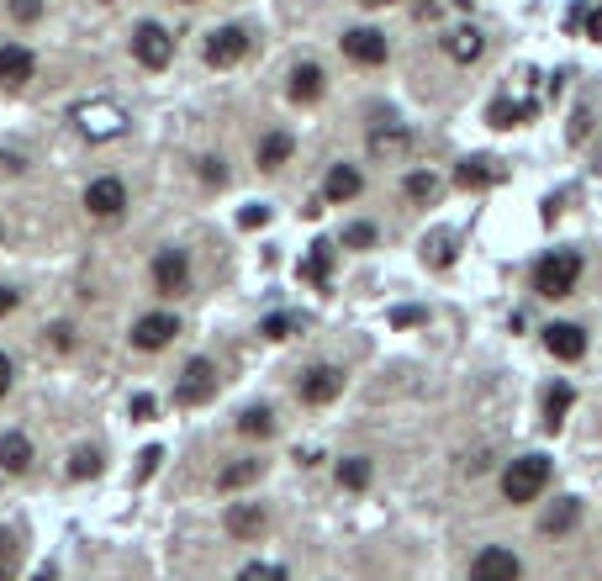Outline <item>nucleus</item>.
<instances>
[{"mask_svg": "<svg viewBox=\"0 0 602 581\" xmlns=\"http://www.w3.org/2000/svg\"><path fill=\"white\" fill-rule=\"evenodd\" d=\"M576 280H581V254L576 249H555V254H544L539 265H534V291L550 296V302L571 296Z\"/></svg>", "mask_w": 602, "mask_h": 581, "instance_id": "obj_1", "label": "nucleus"}, {"mask_svg": "<svg viewBox=\"0 0 602 581\" xmlns=\"http://www.w3.org/2000/svg\"><path fill=\"white\" fill-rule=\"evenodd\" d=\"M544 486H550V460H544V455H518L502 471V497L507 502H534Z\"/></svg>", "mask_w": 602, "mask_h": 581, "instance_id": "obj_2", "label": "nucleus"}, {"mask_svg": "<svg viewBox=\"0 0 602 581\" xmlns=\"http://www.w3.org/2000/svg\"><path fill=\"white\" fill-rule=\"evenodd\" d=\"M74 127H80L90 143H111V138L127 133V111L117 101H85V106H74Z\"/></svg>", "mask_w": 602, "mask_h": 581, "instance_id": "obj_3", "label": "nucleus"}, {"mask_svg": "<svg viewBox=\"0 0 602 581\" xmlns=\"http://www.w3.org/2000/svg\"><path fill=\"white\" fill-rule=\"evenodd\" d=\"M296 397L307 402V407H328V402H338V397H344V370H338V365H312L307 376L296 381Z\"/></svg>", "mask_w": 602, "mask_h": 581, "instance_id": "obj_4", "label": "nucleus"}, {"mask_svg": "<svg viewBox=\"0 0 602 581\" xmlns=\"http://www.w3.org/2000/svg\"><path fill=\"white\" fill-rule=\"evenodd\" d=\"M85 212L101 217V222H117V217L127 212V185H122L117 175L90 180V185H85Z\"/></svg>", "mask_w": 602, "mask_h": 581, "instance_id": "obj_5", "label": "nucleus"}, {"mask_svg": "<svg viewBox=\"0 0 602 581\" xmlns=\"http://www.w3.org/2000/svg\"><path fill=\"white\" fill-rule=\"evenodd\" d=\"M217 397V370L212 360H191L180 370V381H175V402L180 407H201V402H212Z\"/></svg>", "mask_w": 602, "mask_h": 581, "instance_id": "obj_6", "label": "nucleus"}, {"mask_svg": "<svg viewBox=\"0 0 602 581\" xmlns=\"http://www.w3.org/2000/svg\"><path fill=\"white\" fill-rule=\"evenodd\" d=\"M133 59L143 69H169V59H175V37H169L159 22H143L133 32Z\"/></svg>", "mask_w": 602, "mask_h": 581, "instance_id": "obj_7", "label": "nucleus"}, {"mask_svg": "<svg viewBox=\"0 0 602 581\" xmlns=\"http://www.w3.org/2000/svg\"><path fill=\"white\" fill-rule=\"evenodd\" d=\"M185 286H191V254H185V249H159V259H154V291L159 296H180Z\"/></svg>", "mask_w": 602, "mask_h": 581, "instance_id": "obj_8", "label": "nucleus"}, {"mask_svg": "<svg viewBox=\"0 0 602 581\" xmlns=\"http://www.w3.org/2000/svg\"><path fill=\"white\" fill-rule=\"evenodd\" d=\"M518 576H523V560L502 545H486L470 560V581H518Z\"/></svg>", "mask_w": 602, "mask_h": 581, "instance_id": "obj_9", "label": "nucleus"}, {"mask_svg": "<svg viewBox=\"0 0 602 581\" xmlns=\"http://www.w3.org/2000/svg\"><path fill=\"white\" fill-rule=\"evenodd\" d=\"M344 59L349 64H360V69H375V64H386V37L375 32V27H349L344 37Z\"/></svg>", "mask_w": 602, "mask_h": 581, "instance_id": "obj_10", "label": "nucleus"}, {"mask_svg": "<svg viewBox=\"0 0 602 581\" xmlns=\"http://www.w3.org/2000/svg\"><path fill=\"white\" fill-rule=\"evenodd\" d=\"M243 53H249V32L243 27H217L212 37H206V64L212 69H233Z\"/></svg>", "mask_w": 602, "mask_h": 581, "instance_id": "obj_11", "label": "nucleus"}, {"mask_svg": "<svg viewBox=\"0 0 602 581\" xmlns=\"http://www.w3.org/2000/svg\"><path fill=\"white\" fill-rule=\"evenodd\" d=\"M412 154V133L402 122H386V127H375L370 133V159H381V164H402Z\"/></svg>", "mask_w": 602, "mask_h": 581, "instance_id": "obj_12", "label": "nucleus"}, {"mask_svg": "<svg viewBox=\"0 0 602 581\" xmlns=\"http://www.w3.org/2000/svg\"><path fill=\"white\" fill-rule=\"evenodd\" d=\"M32 74H37L32 48H22V43H0V85H6V90H22Z\"/></svg>", "mask_w": 602, "mask_h": 581, "instance_id": "obj_13", "label": "nucleus"}, {"mask_svg": "<svg viewBox=\"0 0 602 581\" xmlns=\"http://www.w3.org/2000/svg\"><path fill=\"white\" fill-rule=\"evenodd\" d=\"M175 333H180V323L169 312H148V317H138V323H133V349L154 354V349H164L169 339H175Z\"/></svg>", "mask_w": 602, "mask_h": 581, "instance_id": "obj_14", "label": "nucleus"}, {"mask_svg": "<svg viewBox=\"0 0 602 581\" xmlns=\"http://www.w3.org/2000/svg\"><path fill=\"white\" fill-rule=\"evenodd\" d=\"M544 349L555 360H581L587 354V333H581V323H550L544 328Z\"/></svg>", "mask_w": 602, "mask_h": 581, "instance_id": "obj_15", "label": "nucleus"}, {"mask_svg": "<svg viewBox=\"0 0 602 581\" xmlns=\"http://www.w3.org/2000/svg\"><path fill=\"white\" fill-rule=\"evenodd\" d=\"M360 191H365V180H360V170H354V164H333L328 180H323V201H338V206L354 201Z\"/></svg>", "mask_w": 602, "mask_h": 581, "instance_id": "obj_16", "label": "nucleus"}, {"mask_svg": "<svg viewBox=\"0 0 602 581\" xmlns=\"http://www.w3.org/2000/svg\"><path fill=\"white\" fill-rule=\"evenodd\" d=\"M228 534L233 539H259L265 534V508H259V502H233L228 508Z\"/></svg>", "mask_w": 602, "mask_h": 581, "instance_id": "obj_17", "label": "nucleus"}, {"mask_svg": "<svg viewBox=\"0 0 602 581\" xmlns=\"http://www.w3.org/2000/svg\"><path fill=\"white\" fill-rule=\"evenodd\" d=\"M0 471H11V476L32 471V439L27 434H0Z\"/></svg>", "mask_w": 602, "mask_h": 581, "instance_id": "obj_18", "label": "nucleus"}, {"mask_svg": "<svg viewBox=\"0 0 602 581\" xmlns=\"http://www.w3.org/2000/svg\"><path fill=\"white\" fill-rule=\"evenodd\" d=\"M328 270H333V243L317 238L312 249H307V259H301V280L317 286V291H328Z\"/></svg>", "mask_w": 602, "mask_h": 581, "instance_id": "obj_19", "label": "nucleus"}, {"mask_svg": "<svg viewBox=\"0 0 602 581\" xmlns=\"http://www.w3.org/2000/svg\"><path fill=\"white\" fill-rule=\"evenodd\" d=\"M444 53H449L455 64H476L481 53H486V37H481L476 27H460V32H449V37H444Z\"/></svg>", "mask_w": 602, "mask_h": 581, "instance_id": "obj_20", "label": "nucleus"}, {"mask_svg": "<svg viewBox=\"0 0 602 581\" xmlns=\"http://www.w3.org/2000/svg\"><path fill=\"white\" fill-rule=\"evenodd\" d=\"M323 90H328V80H323V69H317V64H296V69H291V101L312 106Z\"/></svg>", "mask_w": 602, "mask_h": 581, "instance_id": "obj_21", "label": "nucleus"}, {"mask_svg": "<svg viewBox=\"0 0 602 581\" xmlns=\"http://www.w3.org/2000/svg\"><path fill=\"white\" fill-rule=\"evenodd\" d=\"M291 148H296L291 133H265V138H259V148H254L259 170H280V164H291Z\"/></svg>", "mask_w": 602, "mask_h": 581, "instance_id": "obj_22", "label": "nucleus"}, {"mask_svg": "<svg viewBox=\"0 0 602 581\" xmlns=\"http://www.w3.org/2000/svg\"><path fill=\"white\" fill-rule=\"evenodd\" d=\"M576 523H581V502H576V497H560L555 508L539 518V534H571Z\"/></svg>", "mask_w": 602, "mask_h": 581, "instance_id": "obj_23", "label": "nucleus"}, {"mask_svg": "<svg viewBox=\"0 0 602 581\" xmlns=\"http://www.w3.org/2000/svg\"><path fill=\"white\" fill-rule=\"evenodd\" d=\"M455 180L465 185V191H486V185H497V180H502V170H497L492 159H465Z\"/></svg>", "mask_w": 602, "mask_h": 581, "instance_id": "obj_24", "label": "nucleus"}, {"mask_svg": "<svg viewBox=\"0 0 602 581\" xmlns=\"http://www.w3.org/2000/svg\"><path fill=\"white\" fill-rule=\"evenodd\" d=\"M571 402H576V391H571L566 381L544 391V428H560V423H566V412H571Z\"/></svg>", "mask_w": 602, "mask_h": 581, "instance_id": "obj_25", "label": "nucleus"}, {"mask_svg": "<svg viewBox=\"0 0 602 581\" xmlns=\"http://www.w3.org/2000/svg\"><path fill=\"white\" fill-rule=\"evenodd\" d=\"M402 191H407V201H418V206H428V201H439V191H444V180H439L434 170H412V175H407V185H402Z\"/></svg>", "mask_w": 602, "mask_h": 581, "instance_id": "obj_26", "label": "nucleus"}, {"mask_svg": "<svg viewBox=\"0 0 602 581\" xmlns=\"http://www.w3.org/2000/svg\"><path fill=\"white\" fill-rule=\"evenodd\" d=\"M338 486H344V492H365V486H370V460L365 455L338 460Z\"/></svg>", "mask_w": 602, "mask_h": 581, "instance_id": "obj_27", "label": "nucleus"}, {"mask_svg": "<svg viewBox=\"0 0 602 581\" xmlns=\"http://www.w3.org/2000/svg\"><path fill=\"white\" fill-rule=\"evenodd\" d=\"M486 117H492V127H518V122L534 117V106H529V101H492Z\"/></svg>", "mask_w": 602, "mask_h": 581, "instance_id": "obj_28", "label": "nucleus"}, {"mask_svg": "<svg viewBox=\"0 0 602 581\" xmlns=\"http://www.w3.org/2000/svg\"><path fill=\"white\" fill-rule=\"evenodd\" d=\"M238 434H249V439H270L275 434V412L270 407H249L238 418Z\"/></svg>", "mask_w": 602, "mask_h": 581, "instance_id": "obj_29", "label": "nucleus"}, {"mask_svg": "<svg viewBox=\"0 0 602 581\" xmlns=\"http://www.w3.org/2000/svg\"><path fill=\"white\" fill-rule=\"evenodd\" d=\"M249 481H259V460H233L228 471L217 476L222 492H238V486H249Z\"/></svg>", "mask_w": 602, "mask_h": 581, "instance_id": "obj_30", "label": "nucleus"}, {"mask_svg": "<svg viewBox=\"0 0 602 581\" xmlns=\"http://www.w3.org/2000/svg\"><path fill=\"white\" fill-rule=\"evenodd\" d=\"M16 571H22V545H16V534L0 529V581H11Z\"/></svg>", "mask_w": 602, "mask_h": 581, "instance_id": "obj_31", "label": "nucleus"}, {"mask_svg": "<svg viewBox=\"0 0 602 581\" xmlns=\"http://www.w3.org/2000/svg\"><path fill=\"white\" fill-rule=\"evenodd\" d=\"M423 259H434L439 270H444V265H455V238H449V233H434V238L423 243Z\"/></svg>", "mask_w": 602, "mask_h": 581, "instance_id": "obj_32", "label": "nucleus"}, {"mask_svg": "<svg viewBox=\"0 0 602 581\" xmlns=\"http://www.w3.org/2000/svg\"><path fill=\"white\" fill-rule=\"evenodd\" d=\"M370 243H375L370 222H349V228H344V249H370Z\"/></svg>", "mask_w": 602, "mask_h": 581, "instance_id": "obj_33", "label": "nucleus"}, {"mask_svg": "<svg viewBox=\"0 0 602 581\" xmlns=\"http://www.w3.org/2000/svg\"><path fill=\"white\" fill-rule=\"evenodd\" d=\"M11 16H16L22 27H32L37 16H43V0H11Z\"/></svg>", "mask_w": 602, "mask_h": 581, "instance_id": "obj_34", "label": "nucleus"}, {"mask_svg": "<svg viewBox=\"0 0 602 581\" xmlns=\"http://www.w3.org/2000/svg\"><path fill=\"white\" fill-rule=\"evenodd\" d=\"M96 471H101V460L90 455V449H80V455H74V465H69V476H74V481H80V476H96Z\"/></svg>", "mask_w": 602, "mask_h": 581, "instance_id": "obj_35", "label": "nucleus"}, {"mask_svg": "<svg viewBox=\"0 0 602 581\" xmlns=\"http://www.w3.org/2000/svg\"><path fill=\"white\" fill-rule=\"evenodd\" d=\"M238 581H286V571H280V566H249Z\"/></svg>", "mask_w": 602, "mask_h": 581, "instance_id": "obj_36", "label": "nucleus"}, {"mask_svg": "<svg viewBox=\"0 0 602 581\" xmlns=\"http://www.w3.org/2000/svg\"><path fill=\"white\" fill-rule=\"evenodd\" d=\"M286 333H291V317H265V339H286Z\"/></svg>", "mask_w": 602, "mask_h": 581, "instance_id": "obj_37", "label": "nucleus"}, {"mask_svg": "<svg viewBox=\"0 0 602 581\" xmlns=\"http://www.w3.org/2000/svg\"><path fill=\"white\" fill-rule=\"evenodd\" d=\"M159 460H164V449H143V465H138V481H148L159 471Z\"/></svg>", "mask_w": 602, "mask_h": 581, "instance_id": "obj_38", "label": "nucleus"}, {"mask_svg": "<svg viewBox=\"0 0 602 581\" xmlns=\"http://www.w3.org/2000/svg\"><path fill=\"white\" fill-rule=\"evenodd\" d=\"M201 180H206V185H222V180H228V175H222V159H201Z\"/></svg>", "mask_w": 602, "mask_h": 581, "instance_id": "obj_39", "label": "nucleus"}, {"mask_svg": "<svg viewBox=\"0 0 602 581\" xmlns=\"http://www.w3.org/2000/svg\"><path fill=\"white\" fill-rule=\"evenodd\" d=\"M133 418H154V397H148V391L133 397Z\"/></svg>", "mask_w": 602, "mask_h": 581, "instance_id": "obj_40", "label": "nucleus"}, {"mask_svg": "<svg viewBox=\"0 0 602 581\" xmlns=\"http://www.w3.org/2000/svg\"><path fill=\"white\" fill-rule=\"evenodd\" d=\"M581 27H587V37H602V11H581Z\"/></svg>", "mask_w": 602, "mask_h": 581, "instance_id": "obj_41", "label": "nucleus"}, {"mask_svg": "<svg viewBox=\"0 0 602 581\" xmlns=\"http://www.w3.org/2000/svg\"><path fill=\"white\" fill-rule=\"evenodd\" d=\"M11 381H16V370H11V360H6V354H0V397L11 391Z\"/></svg>", "mask_w": 602, "mask_h": 581, "instance_id": "obj_42", "label": "nucleus"}, {"mask_svg": "<svg viewBox=\"0 0 602 581\" xmlns=\"http://www.w3.org/2000/svg\"><path fill=\"white\" fill-rule=\"evenodd\" d=\"M11 307H16V291H11V286H0V317H6Z\"/></svg>", "mask_w": 602, "mask_h": 581, "instance_id": "obj_43", "label": "nucleus"}, {"mask_svg": "<svg viewBox=\"0 0 602 581\" xmlns=\"http://www.w3.org/2000/svg\"><path fill=\"white\" fill-rule=\"evenodd\" d=\"M360 6H370V11H375V6H391V0H360Z\"/></svg>", "mask_w": 602, "mask_h": 581, "instance_id": "obj_44", "label": "nucleus"}, {"mask_svg": "<svg viewBox=\"0 0 602 581\" xmlns=\"http://www.w3.org/2000/svg\"><path fill=\"white\" fill-rule=\"evenodd\" d=\"M455 6H460V11H470V0H455Z\"/></svg>", "mask_w": 602, "mask_h": 581, "instance_id": "obj_45", "label": "nucleus"}, {"mask_svg": "<svg viewBox=\"0 0 602 581\" xmlns=\"http://www.w3.org/2000/svg\"><path fill=\"white\" fill-rule=\"evenodd\" d=\"M0 238H6V228H0Z\"/></svg>", "mask_w": 602, "mask_h": 581, "instance_id": "obj_46", "label": "nucleus"}, {"mask_svg": "<svg viewBox=\"0 0 602 581\" xmlns=\"http://www.w3.org/2000/svg\"><path fill=\"white\" fill-rule=\"evenodd\" d=\"M101 6H111V0H101Z\"/></svg>", "mask_w": 602, "mask_h": 581, "instance_id": "obj_47", "label": "nucleus"}, {"mask_svg": "<svg viewBox=\"0 0 602 581\" xmlns=\"http://www.w3.org/2000/svg\"><path fill=\"white\" fill-rule=\"evenodd\" d=\"M191 6H196V0H191Z\"/></svg>", "mask_w": 602, "mask_h": 581, "instance_id": "obj_48", "label": "nucleus"}]
</instances>
